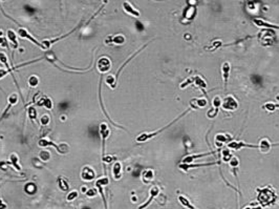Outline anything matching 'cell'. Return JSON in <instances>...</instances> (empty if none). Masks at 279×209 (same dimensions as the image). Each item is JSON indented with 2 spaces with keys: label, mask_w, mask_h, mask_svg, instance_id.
Wrapping results in <instances>:
<instances>
[{
  "label": "cell",
  "mask_w": 279,
  "mask_h": 209,
  "mask_svg": "<svg viewBox=\"0 0 279 209\" xmlns=\"http://www.w3.org/2000/svg\"><path fill=\"white\" fill-rule=\"evenodd\" d=\"M110 130L108 128V126L105 123H102L100 125V134H101V141H102V144H101V147H102V157L105 156V141L108 138Z\"/></svg>",
  "instance_id": "6"
},
{
  "label": "cell",
  "mask_w": 279,
  "mask_h": 209,
  "mask_svg": "<svg viewBox=\"0 0 279 209\" xmlns=\"http://www.w3.org/2000/svg\"><path fill=\"white\" fill-rule=\"evenodd\" d=\"M8 164H11V165L13 166V167L15 168L17 171H21V166L19 165V163H18V157L17 154H12L10 156V158H8Z\"/></svg>",
  "instance_id": "16"
},
{
  "label": "cell",
  "mask_w": 279,
  "mask_h": 209,
  "mask_svg": "<svg viewBox=\"0 0 279 209\" xmlns=\"http://www.w3.org/2000/svg\"><path fill=\"white\" fill-rule=\"evenodd\" d=\"M272 145H278V144H271V142H270L268 139H262L260 144L258 145V148H260V150H261L262 152H267L270 150Z\"/></svg>",
  "instance_id": "19"
},
{
  "label": "cell",
  "mask_w": 279,
  "mask_h": 209,
  "mask_svg": "<svg viewBox=\"0 0 279 209\" xmlns=\"http://www.w3.org/2000/svg\"><path fill=\"white\" fill-rule=\"evenodd\" d=\"M8 39L10 40L11 44H12L13 48L16 49L19 48V43L17 41V37H16V33L13 30H8Z\"/></svg>",
  "instance_id": "14"
},
{
  "label": "cell",
  "mask_w": 279,
  "mask_h": 209,
  "mask_svg": "<svg viewBox=\"0 0 279 209\" xmlns=\"http://www.w3.org/2000/svg\"><path fill=\"white\" fill-rule=\"evenodd\" d=\"M80 25H81V23L79 24V25L76 26L74 30H71L69 33L65 34V35H63V36H61V37H59V38H56V39H53V40H43V41L41 42V43H42V49H48L49 48H51V44L55 43V42H57V41H60V40H62V39H64V38H66L67 36H69L71 34H73L74 32H75L77 28H79V26H80Z\"/></svg>",
  "instance_id": "8"
},
{
  "label": "cell",
  "mask_w": 279,
  "mask_h": 209,
  "mask_svg": "<svg viewBox=\"0 0 279 209\" xmlns=\"http://www.w3.org/2000/svg\"><path fill=\"white\" fill-rule=\"evenodd\" d=\"M78 195H79V192L77 191V190H73V191H71L68 194H67L66 200L68 202H71V201H74L75 199H77Z\"/></svg>",
  "instance_id": "28"
},
{
  "label": "cell",
  "mask_w": 279,
  "mask_h": 209,
  "mask_svg": "<svg viewBox=\"0 0 279 209\" xmlns=\"http://www.w3.org/2000/svg\"><path fill=\"white\" fill-rule=\"evenodd\" d=\"M96 187H97V189H98V192L100 193L101 197H102L103 203H104V208L105 209H108V205H107L106 197H105V194H104V189H103L104 185H102V184H99V183H97V182H96Z\"/></svg>",
  "instance_id": "21"
},
{
  "label": "cell",
  "mask_w": 279,
  "mask_h": 209,
  "mask_svg": "<svg viewBox=\"0 0 279 209\" xmlns=\"http://www.w3.org/2000/svg\"><path fill=\"white\" fill-rule=\"evenodd\" d=\"M106 84L109 85L111 88H114L116 87V84H117V79H116V76H112V75H109L106 77Z\"/></svg>",
  "instance_id": "25"
},
{
  "label": "cell",
  "mask_w": 279,
  "mask_h": 209,
  "mask_svg": "<svg viewBox=\"0 0 279 209\" xmlns=\"http://www.w3.org/2000/svg\"><path fill=\"white\" fill-rule=\"evenodd\" d=\"M121 171H122V165H121V163H119V162H116L113 167H112V174H113V177L116 180H119L121 177V176H122Z\"/></svg>",
  "instance_id": "17"
},
{
  "label": "cell",
  "mask_w": 279,
  "mask_h": 209,
  "mask_svg": "<svg viewBox=\"0 0 279 209\" xmlns=\"http://www.w3.org/2000/svg\"><path fill=\"white\" fill-rule=\"evenodd\" d=\"M230 164L232 166H237L238 165V160L235 158V157H232V160L230 161Z\"/></svg>",
  "instance_id": "37"
},
{
  "label": "cell",
  "mask_w": 279,
  "mask_h": 209,
  "mask_svg": "<svg viewBox=\"0 0 279 209\" xmlns=\"http://www.w3.org/2000/svg\"><path fill=\"white\" fill-rule=\"evenodd\" d=\"M253 22L256 24L257 26H260V28H277L279 30V25H275V24L269 23V22H265L264 20L260 19H254Z\"/></svg>",
  "instance_id": "15"
},
{
  "label": "cell",
  "mask_w": 279,
  "mask_h": 209,
  "mask_svg": "<svg viewBox=\"0 0 279 209\" xmlns=\"http://www.w3.org/2000/svg\"><path fill=\"white\" fill-rule=\"evenodd\" d=\"M17 34H18V36H19L20 38H23V39H28V41L33 42L34 44H36V45L39 46L40 48H42V43H41V42H39L37 39H35V38H34L33 36H31V34L28 32V30H26V28H21V26H20V28H18V31H17Z\"/></svg>",
  "instance_id": "4"
},
{
  "label": "cell",
  "mask_w": 279,
  "mask_h": 209,
  "mask_svg": "<svg viewBox=\"0 0 279 209\" xmlns=\"http://www.w3.org/2000/svg\"><path fill=\"white\" fill-rule=\"evenodd\" d=\"M110 39H106L105 40V43H114L118 44V45H121L125 42V37L123 35H117L114 37H109Z\"/></svg>",
  "instance_id": "13"
},
{
  "label": "cell",
  "mask_w": 279,
  "mask_h": 209,
  "mask_svg": "<svg viewBox=\"0 0 279 209\" xmlns=\"http://www.w3.org/2000/svg\"><path fill=\"white\" fill-rule=\"evenodd\" d=\"M237 106H238L237 101L231 96L227 97L224 100V102H222V107L225 109H227V111H234V109L237 108Z\"/></svg>",
  "instance_id": "9"
},
{
  "label": "cell",
  "mask_w": 279,
  "mask_h": 209,
  "mask_svg": "<svg viewBox=\"0 0 279 209\" xmlns=\"http://www.w3.org/2000/svg\"><path fill=\"white\" fill-rule=\"evenodd\" d=\"M123 10H124L127 14L131 15V16H133V17H140V15H141L139 11L136 10V8H133L132 4L129 3V2H127V1L123 2Z\"/></svg>",
  "instance_id": "11"
},
{
  "label": "cell",
  "mask_w": 279,
  "mask_h": 209,
  "mask_svg": "<svg viewBox=\"0 0 279 209\" xmlns=\"http://www.w3.org/2000/svg\"><path fill=\"white\" fill-rule=\"evenodd\" d=\"M194 83L199 87H202V88H205V87H206V83H205V81L202 80V79H201L199 77H195L194 78Z\"/></svg>",
  "instance_id": "30"
},
{
  "label": "cell",
  "mask_w": 279,
  "mask_h": 209,
  "mask_svg": "<svg viewBox=\"0 0 279 209\" xmlns=\"http://www.w3.org/2000/svg\"><path fill=\"white\" fill-rule=\"evenodd\" d=\"M6 208H8V205H6V204L2 201L1 197H0V209H6Z\"/></svg>",
  "instance_id": "38"
},
{
  "label": "cell",
  "mask_w": 279,
  "mask_h": 209,
  "mask_svg": "<svg viewBox=\"0 0 279 209\" xmlns=\"http://www.w3.org/2000/svg\"><path fill=\"white\" fill-rule=\"evenodd\" d=\"M98 190H97V188H91V189H88L86 192H85V194H86V197H96L97 194H98Z\"/></svg>",
  "instance_id": "31"
},
{
  "label": "cell",
  "mask_w": 279,
  "mask_h": 209,
  "mask_svg": "<svg viewBox=\"0 0 279 209\" xmlns=\"http://www.w3.org/2000/svg\"><path fill=\"white\" fill-rule=\"evenodd\" d=\"M192 82H194V78H193V79H187V80L185 81V82H183V83L181 84V88H182V89L185 88L186 86H188V85L191 84Z\"/></svg>",
  "instance_id": "35"
},
{
  "label": "cell",
  "mask_w": 279,
  "mask_h": 209,
  "mask_svg": "<svg viewBox=\"0 0 279 209\" xmlns=\"http://www.w3.org/2000/svg\"><path fill=\"white\" fill-rule=\"evenodd\" d=\"M39 157L41 160H43L44 162L48 161L49 158H51V152L49 151H46V150H44V151H41L39 154Z\"/></svg>",
  "instance_id": "29"
},
{
  "label": "cell",
  "mask_w": 279,
  "mask_h": 209,
  "mask_svg": "<svg viewBox=\"0 0 279 209\" xmlns=\"http://www.w3.org/2000/svg\"><path fill=\"white\" fill-rule=\"evenodd\" d=\"M8 74H10L8 73V71H5V69H0V79L4 78Z\"/></svg>",
  "instance_id": "36"
},
{
  "label": "cell",
  "mask_w": 279,
  "mask_h": 209,
  "mask_svg": "<svg viewBox=\"0 0 279 209\" xmlns=\"http://www.w3.org/2000/svg\"><path fill=\"white\" fill-rule=\"evenodd\" d=\"M58 186L62 191H68L69 190V185L67 183V180L63 177H58Z\"/></svg>",
  "instance_id": "20"
},
{
  "label": "cell",
  "mask_w": 279,
  "mask_h": 209,
  "mask_svg": "<svg viewBox=\"0 0 279 209\" xmlns=\"http://www.w3.org/2000/svg\"><path fill=\"white\" fill-rule=\"evenodd\" d=\"M38 145H39V147H42V148L54 147L56 150H57L58 152H59L60 154H66L67 150H68V146H67V145H65V144L57 145V144H55V143H54L53 141H51L49 139H47V138L40 139V140L38 141Z\"/></svg>",
  "instance_id": "2"
},
{
  "label": "cell",
  "mask_w": 279,
  "mask_h": 209,
  "mask_svg": "<svg viewBox=\"0 0 279 209\" xmlns=\"http://www.w3.org/2000/svg\"><path fill=\"white\" fill-rule=\"evenodd\" d=\"M41 125H43V126H46L47 124H48L49 122V117L47 116V114H44L43 117H41Z\"/></svg>",
  "instance_id": "34"
},
{
  "label": "cell",
  "mask_w": 279,
  "mask_h": 209,
  "mask_svg": "<svg viewBox=\"0 0 279 209\" xmlns=\"http://www.w3.org/2000/svg\"><path fill=\"white\" fill-rule=\"evenodd\" d=\"M28 114L31 121H35L37 119V111L34 106H30L28 108Z\"/></svg>",
  "instance_id": "26"
},
{
  "label": "cell",
  "mask_w": 279,
  "mask_h": 209,
  "mask_svg": "<svg viewBox=\"0 0 279 209\" xmlns=\"http://www.w3.org/2000/svg\"><path fill=\"white\" fill-rule=\"evenodd\" d=\"M113 160H116V158L114 157H111V156H104L102 157V161L104 162V163H111Z\"/></svg>",
  "instance_id": "33"
},
{
  "label": "cell",
  "mask_w": 279,
  "mask_h": 209,
  "mask_svg": "<svg viewBox=\"0 0 279 209\" xmlns=\"http://www.w3.org/2000/svg\"><path fill=\"white\" fill-rule=\"evenodd\" d=\"M0 46H1V48H8V40H6V38H4L3 36L0 37Z\"/></svg>",
  "instance_id": "32"
},
{
  "label": "cell",
  "mask_w": 279,
  "mask_h": 209,
  "mask_svg": "<svg viewBox=\"0 0 279 209\" xmlns=\"http://www.w3.org/2000/svg\"><path fill=\"white\" fill-rule=\"evenodd\" d=\"M229 73H230V64L228 62H225L222 65V76H224V82H225V87H227L229 80Z\"/></svg>",
  "instance_id": "18"
},
{
  "label": "cell",
  "mask_w": 279,
  "mask_h": 209,
  "mask_svg": "<svg viewBox=\"0 0 279 209\" xmlns=\"http://www.w3.org/2000/svg\"><path fill=\"white\" fill-rule=\"evenodd\" d=\"M107 2H108V0H103V3H104V4H106Z\"/></svg>",
  "instance_id": "40"
},
{
  "label": "cell",
  "mask_w": 279,
  "mask_h": 209,
  "mask_svg": "<svg viewBox=\"0 0 279 209\" xmlns=\"http://www.w3.org/2000/svg\"><path fill=\"white\" fill-rule=\"evenodd\" d=\"M191 103H195L196 106L195 108H199V107H205L207 105V100L206 99H195V100H192Z\"/></svg>",
  "instance_id": "27"
},
{
  "label": "cell",
  "mask_w": 279,
  "mask_h": 209,
  "mask_svg": "<svg viewBox=\"0 0 279 209\" xmlns=\"http://www.w3.org/2000/svg\"><path fill=\"white\" fill-rule=\"evenodd\" d=\"M40 94H36L34 97V103L38 106H44L47 109H51L53 108V101L46 96H42L39 97Z\"/></svg>",
  "instance_id": "3"
},
{
  "label": "cell",
  "mask_w": 279,
  "mask_h": 209,
  "mask_svg": "<svg viewBox=\"0 0 279 209\" xmlns=\"http://www.w3.org/2000/svg\"><path fill=\"white\" fill-rule=\"evenodd\" d=\"M159 187H156V186H153V187H152L151 189H150V197H149V199H148V201L146 202V203H144L142 206H140L139 209H144V208H146V207H147V206L149 205L150 203H151V201H152V200H153L154 197H156L157 194H159Z\"/></svg>",
  "instance_id": "12"
},
{
  "label": "cell",
  "mask_w": 279,
  "mask_h": 209,
  "mask_svg": "<svg viewBox=\"0 0 279 209\" xmlns=\"http://www.w3.org/2000/svg\"><path fill=\"white\" fill-rule=\"evenodd\" d=\"M213 105H214V107H215V111H214V114H212V118H214L215 116H217L218 108H219V106L222 105V100H220L219 97H215L214 100H213Z\"/></svg>",
  "instance_id": "24"
},
{
  "label": "cell",
  "mask_w": 279,
  "mask_h": 209,
  "mask_svg": "<svg viewBox=\"0 0 279 209\" xmlns=\"http://www.w3.org/2000/svg\"><path fill=\"white\" fill-rule=\"evenodd\" d=\"M142 177H143V181L145 182V183H149V182H151L152 179H153V171L150 169L145 170V171L143 172V174H142Z\"/></svg>",
  "instance_id": "22"
},
{
  "label": "cell",
  "mask_w": 279,
  "mask_h": 209,
  "mask_svg": "<svg viewBox=\"0 0 279 209\" xmlns=\"http://www.w3.org/2000/svg\"><path fill=\"white\" fill-rule=\"evenodd\" d=\"M2 35H3V32H2V31H1V30H0V37H1V36H2Z\"/></svg>",
  "instance_id": "41"
},
{
  "label": "cell",
  "mask_w": 279,
  "mask_h": 209,
  "mask_svg": "<svg viewBox=\"0 0 279 209\" xmlns=\"http://www.w3.org/2000/svg\"><path fill=\"white\" fill-rule=\"evenodd\" d=\"M97 67H98L99 71L102 74L107 73L111 68V61L107 57H102L98 60L97 62Z\"/></svg>",
  "instance_id": "5"
},
{
  "label": "cell",
  "mask_w": 279,
  "mask_h": 209,
  "mask_svg": "<svg viewBox=\"0 0 279 209\" xmlns=\"http://www.w3.org/2000/svg\"><path fill=\"white\" fill-rule=\"evenodd\" d=\"M136 26H138V28H139V31H143V30H144V26H143V24H142L141 22L136 21Z\"/></svg>",
  "instance_id": "39"
},
{
  "label": "cell",
  "mask_w": 279,
  "mask_h": 209,
  "mask_svg": "<svg viewBox=\"0 0 279 209\" xmlns=\"http://www.w3.org/2000/svg\"><path fill=\"white\" fill-rule=\"evenodd\" d=\"M242 147H249V148H258V145H253V144H248L242 141L240 142H236V141H232L231 143H228V148H232V149H240Z\"/></svg>",
  "instance_id": "10"
},
{
  "label": "cell",
  "mask_w": 279,
  "mask_h": 209,
  "mask_svg": "<svg viewBox=\"0 0 279 209\" xmlns=\"http://www.w3.org/2000/svg\"><path fill=\"white\" fill-rule=\"evenodd\" d=\"M81 177H82L83 181L90 182L96 177V171L94 170V168L89 167V166H85V167H83L82 171H81Z\"/></svg>",
  "instance_id": "7"
},
{
  "label": "cell",
  "mask_w": 279,
  "mask_h": 209,
  "mask_svg": "<svg viewBox=\"0 0 279 209\" xmlns=\"http://www.w3.org/2000/svg\"><path fill=\"white\" fill-rule=\"evenodd\" d=\"M192 108H189V109H187V111H184L183 114H181L179 117H177L176 119H175L174 121H172V122L170 123V124H168V125H166L165 127H163V128H161V129H159V130H156V131H152V132H143V134H139L138 137H136V142H140V143H143V142H146V141H148V140H150V139H152V138H154L155 136H157V134H159V132H162L163 130H165V129H167L168 127H170L171 125L173 124L174 122H176V121H179V119L182 118V117H184L185 116L186 114H188L189 111H191Z\"/></svg>",
  "instance_id": "1"
},
{
  "label": "cell",
  "mask_w": 279,
  "mask_h": 209,
  "mask_svg": "<svg viewBox=\"0 0 279 209\" xmlns=\"http://www.w3.org/2000/svg\"><path fill=\"white\" fill-rule=\"evenodd\" d=\"M40 80H39V77L36 75H33L31 76L30 78H28V85H30V87H37L38 84H39Z\"/></svg>",
  "instance_id": "23"
}]
</instances>
